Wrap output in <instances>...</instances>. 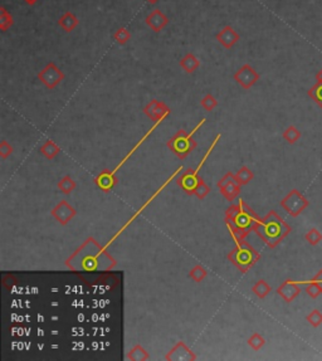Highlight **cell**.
<instances>
[{
	"label": "cell",
	"instance_id": "6da1fadb",
	"mask_svg": "<svg viewBox=\"0 0 322 361\" xmlns=\"http://www.w3.org/2000/svg\"><path fill=\"white\" fill-rule=\"evenodd\" d=\"M106 252L103 251L102 247L94 241L93 238L87 239L86 243L67 261V266L76 271H94V270H103L100 262H102L101 257L106 256Z\"/></svg>",
	"mask_w": 322,
	"mask_h": 361
},
{
	"label": "cell",
	"instance_id": "7a4b0ae2",
	"mask_svg": "<svg viewBox=\"0 0 322 361\" xmlns=\"http://www.w3.org/2000/svg\"><path fill=\"white\" fill-rule=\"evenodd\" d=\"M254 231L271 248H275L283 238L290 234L291 227L272 210L256 225Z\"/></svg>",
	"mask_w": 322,
	"mask_h": 361
},
{
	"label": "cell",
	"instance_id": "3957f363",
	"mask_svg": "<svg viewBox=\"0 0 322 361\" xmlns=\"http://www.w3.org/2000/svg\"><path fill=\"white\" fill-rule=\"evenodd\" d=\"M228 258L233 262L242 272H246L248 268H251L258 261L260 254L257 253L249 244L241 241L238 242V247L229 254Z\"/></svg>",
	"mask_w": 322,
	"mask_h": 361
},
{
	"label": "cell",
	"instance_id": "277c9868",
	"mask_svg": "<svg viewBox=\"0 0 322 361\" xmlns=\"http://www.w3.org/2000/svg\"><path fill=\"white\" fill-rule=\"evenodd\" d=\"M166 145L179 159H185L188 154L194 151L197 147V141L193 139L191 134H188L185 130H179Z\"/></svg>",
	"mask_w": 322,
	"mask_h": 361
},
{
	"label": "cell",
	"instance_id": "5b68a950",
	"mask_svg": "<svg viewBox=\"0 0 322 361\" xmlns=\"http://www.w3.org/2000/svg\"><path fill=\"white\" fill-rule=\"evenodd\" d=\"M281 205L288 214L292 217H297L309 207V200L299 190L294 189L283 198Z\"/></svg>",
	"mask_w": 322,
	"mask_h": 361
},
{
	"label": "cell",
	"instance_id": "8992f818",
	"mask_svg": "<svg viewBox=\"0 0 322 361\" xmlns=\"http://www.w3.org/2000/svg\"><path fill=\"white\" fill-rule=\"evenodd\" d=\"M66 74L58 68L54 62H48L44 68L38 73V79L47 87L48 89H54L62 81H64Z\"/></svg>",
	"mask_w": 322,
	"mask_h": 361
},
{
	"label": "cell",
	"instance_id": "52a82bcc",
	"mask_svg": "<svg viewBox=\"0 0 322 361\" xmlns=\"http://www.w3.org/2000/svg\"><path fill=\"white\" fill-rule=\"evenodd\" d=\"M260 73H258L251 64H248V63L242 65L241 68H239L238 71H236V73L233 74L234 81H236L242 88L246 89V91L251 89L257 82L260 81Z\"/></svg>",
	"mask_w": 322,
	"mask_h": 361
},
{
	"label": "cell",
	"instance_id": "ba28073f",
	"mask_svg": "<svg viewBox=\"0 0 322 361\" xmlns=\"http://www.w3.org/2000/svg\"><path fill=\"white\" fill-rule=\"evenodd\" d=\"M50 214L53 215L55 220H57L59 224L66 225L68 224V222H71V219H73L77 214V210L72 207L71 204H68L67 200H60L52 210H50Z\"/></svg>",
	"mask_w": 322,
	"mask_h": 361
},
{
	"label": "cell",
	"instance_id": "9c48e42d",
	"mask_svg": "<svg viewBox=\"0 0 322 361\" xmlns=\"http://www.w3.org/2000/svg\"><path fill=\"white\" fill-rule=\"evenodd\" d=\"M170 112V108L159 100H151L144 107V113L154 122H161Z\"/></svg>",
	"mask_w": 322,
	"mask_h": 361
},
{
	"label": "cell",
	"instance_id": "30bf717a",
	"mask_svg": "<svg viewBox=\"0 0 322 361\" xmlns=\"http://www.w3.org/2000/svg\"><path fill=\"white\" fill-rule=\"evenodd\" d=\"M215 39L225 49H232L241 40V35L232 25H224L217 34Z\"/></svg>",
	"mask_w": 322,
	"mask_h": 361
},
{
	"label": "cell",
	"instance_id": "8fae6325",
	"mask_svg": "<svg viewBox=\"0 0 322 361\" xmlns=\"http://www.w3.org/2000/svg\"><path fill=\"white\" fill-rule=\"evenodd\" d=\"M145 23L149 26L151 30H154L155 33H159V31L163 30L166 25L169 24V18L160 10V9H154L149 15L145 18Z\"/></svg>",
	"mask_w": 322,
	"mask_h": 361
},
{
	"label": "cell",
	"instance_id": "7c38bea8",
	"mask_svg": "<svg viewBox=\"0 0 322 361\" xmlns=\"http://www.w3.org/2000/svg\"><path fill=\"white\" fill-rule=\"evenodd\" d=\"M165 359L166 360H197V356L190 349H188V346L183 341H180L169 351Z\"/></svg>",
	"mask_w": 322,
	"mask_h": 361
},
{
	"label": "cell",
	"instance_id": "4fadbf2b",
	"mask_svg": "<svg viewBox=\"0 0 322 361\" xmlns=\"http://www.w3.org/2000/svg\"><path fill=\"white\" fill-rule=\"evenodd\" d=\"M300 292H301V288H300V286L291 280L285 281V282H283L277 290L278 295H280V296L282 297V299L285 300L287 304H290V302L294 301V300L299 296Z\"/></svg>",
	"mask_w": 322,
	"mask_h": 361
},
{
	"label": "cell",
	"instance_id": "5bb4252c",
	"mask_svg": "<svg viewBox=\"0 0 322 361\" xmlns=\"http://www.w3.org/2000/svg\"><path fill=\"white\" fill-rule=\"evenodd\" d=\"M198 183H199V176L195 174L194 170H188L183 176H181V178H179L178 180L179 185H180L188 194L194 193Z\"/></svg>",
	"mask_w": 322,
	"mask_h": 361
},
{
	"label": "cell",
	"instance_id": "9a60e30c",
	"mask_svg": "<svg viewBox=\"0 0 322 361\" xmlns=\"http://www.w3.org/2000/svg\"><path fill=\"white\" fill-rule=\"evenodd\" d=\"M96 184H97L98 188L103 191H110L113 186L117 184V178L115 176V174L111 173L108 170H103L100 175L96 179Z\"/></svg>",
	"mask_w": 322,
	"mask_h": 361
},
{
	"label": "cell",
	"instance_id": "2e32d148",
	"mask_svg": "<svg viewBox=\"0 0 322 361\" xmlns=\"http://www.w3.org/2000/svg\"><path fill=\"white\" fill-rule=\"evenodd\" d=\"M179 65L186 72V73H194L198 68L200 67V60L194 53H186L180 60H179Z\"/></svg>",
	"mask_w": 322,
	"mask_h": 361
},
{
	"label": "cell",
	"instance_id": "e0dca14e",
	"mask_svg": "<svg viewBox=\"0 0 322 361\" xmlns=\"http://www.w3.org/2000/svg\"><path fill=\"white\" fill-rule=\"evenodd\" d=\"M79 20L76 16V14L72 13V11H66L63 14L59 19H58V25L66 31V33H71L74 29L78 26Z\"/></svg>",
	"mask_w": 322,
	"mask_h": 361
},
{
	"label": "cell",
	"instance_id": "ac0fdd59",
	"mask_svg": "<svg viewBox=\"0 0 322 361\" xmlns=\"http://www.w3.org/2000/svg\"><path fill=\"white\" fill-rule=\"evenodd\" d=\"M39 151H40V154H42L43 156L47 157L48 160H52V159H54L58 154H59L60 149L54 141H52V140H48V141H45L44 144L40 146Z\"/></svg>",
	"mask_w": 322,
	"mask_h": 361
},
{
	"label": "cell",
	"instance_id": "d6986e66",
	"mask_svg": "<svg viewBox=\"0 0 322 361\" xmlns=\"http://www.w3.org/2000/svg\"><path fill=\"white\" fill-rule=\"evenodd\" d=\"M239 193H241V185H239L237 181L228 184L227 186H224V188L220 189V194H222L225 199L228 200V202H233L237 196H238Z\"/></svg>",
	"mask_w": 322,
	"mask_h": 361
},
{
	"label": "cell",
	"instance_id": "ffe728a7",
	"mask_svg": "<svg viewBox=\"0 0 322 361\" xmlns=\"http://www.w3.org/2000/svg\"><path fill=\"white\" fill-rule=\"evenodd\" d=\"M13 15L5 9V6H0V29L1 31H6L10 26H13Z\"/></svg>",
	"mask_w": 322,
	"mask_h": 361
},
{
	"label": "cell",
	"instance_id": "44dd1931",
	"mask_svg": "<svg viewBox=\"0 0 322 361\" xmlns=\"http://www.w3.org/2000/svg\"><path fill=\"white\" fill-rule=\"evenodd\" d=\"M253 178L254 174L252 173L251 169L247 168V166H242V168L239 169V171H237L236 174V180L241 186L247 185L249 181H252V179Z\"/></svg>",
	"mask_w": 322,
	"mask_h": 361
},
{
	"label": "cell",
	"instance_id": "7402d4cb",
	"mask_svg": "<svg viewBox=\"0 0 322 361\" xmlns=\"http://www.w3.org/2000/svg\"><path fill=\"white\" fill-rule=\"evenodd\" d=\"M113 39L116 40L118 45H126L131 40V33L125 26H121L113 33Z\"/></svg>",
	"mask_w": 322,
	"mask_h": 361
},
{
	"label": "cell",
	"instance_id": "603a6c76",
	"mask_svg": "<svg viewBox=\"0 0 322 361\" xmlns=\"http://www.w3.org/2000/svg\"><path fill=\"white\" fill-rule=\"evenodd\" d=\"M271 290H272L271 286L263 280L258 281V282L252 287V291H253L254 295H256L257 297H260V299H265V297H267L268 295H270Z\"/></svg>",
	"mask_w": 322,
	"mask_h": 361
},
{
	"label": "cell",
	"instance_id": "cb8c5ba5",
	"mask_svg": "<svg viewBox=\"0 0 322 361\" xmlns=\"http://www.w3.org/2000/svg\"><path fill=\"white\" fill-rule=\"evenodd\" d=\"M282 136L288 144H295V142L299 141L300 137H301V131L297 127H295V126H288V127L283 131Z\"/></svg>",
	"mask_w": 322,
	"mask_h": 361
},
{
	"label": "cell",
	"instance_id": "d4e9b609",
	"mask_svg": "<svg viewBox=\"0 0 322 361\" xmlns=\"http://www.w3.org/2000/svg\"><path fill=\"white\" fill-rule=\"evenodd\" d=\"M127 359H130V360H134V361L147 360V359H149V354H147V351L145 350L142 346L136 345L134 349L130 350V353H128V355H127Z\"/></svg>",
	"mask_w": 322,
	"mask_h": 361
},
{
	"label": "cell",
	"instance_id": "484cf974",
	"mask_svg": "<svg viewBox=\"0 0 322 361\" xmlns=\"http://www.w3.org/2000/svg\"><path fill=\"white\" fill-rule=\"evenodd\" d=\"M58 189L64 194L72 193V191L76 189V181H74L69 175L63 176V178L60 179L59 183H58Z\"/></svg>",
	"mask_w": 322,
	"mask_h": 361
},
{
	"label": "cell",
	"instance_id": "4316f807",
	"mask_svg": "<svg viewBox=\"0 0 322 361\" xmlns=\"http://www.w3.org/2000/svg\"><path fill=\"white\" fill-rule=\"evenodd\" d=\"M309 94L314 98L317 105L322 107V79H317L316 84L309 91Z\"/></svg>",
	"mask_w": 322,
	"mask_h": 361
},
{
	"label": "cell",
	"instance_id": "83f0119b",
	"mask_svg": "<svg viewBox=\"0 0 322 361\" xmlns=\"http://www.w3.org/2000/svg\"><path fill=\"white\" fill-rule=\"evenodd\" d=\"M189 276H190L191 280H194L195 282H202L208 276V271L205 270L204 267H202V266L197 265L191 268L190 272H189Z\"/></svg>",
	"mask_w": 322,
	"mask_h": 361
},
{
	"label": "cell",
	"instance_id": "f1b7e54d",
	"mask_svg": "<svg viewBox=\"0 0 322 361\" xmlns=\"http://www.w3.org/2000/svg\"><path fill=\"white\" fill-rule=\"evenodd\" d=\"M200 106L204 108L205 111H213L218 106V101L212 93H207L200 101Z\"/></svg>",
	"mask_w": 322,
	"mask_h": 361
},
{
	"label": "cell",
	"instance_id": "f546056e",
	"mask_svg": "<svg viewBox=\"0 0 322 361\" xmlns=\"http://www.w3.org/2000/svg\"><path fill=\"white\" fill-rule=\"evenodd\" d=\"M265 344L266 340L262 338V335H260L258 333H254L253 335L248 339V345L251 346L253 350H260L261 348H263Z\"/></svg>",
	"mask_w": 322,
	"mask_h": 361
},
{
	"label": "cell",
	"instance_id": "4dcf8cb0",
	"mask_svg": "<svg viewBox=\"0 0 322 361\" xmlns=\"http://www.w3.org/2000/svg\"><path fill=\"white\" fill-rule=\"evenodd\" d=\"M209 191H210L209 186H208L207 184H205V181L203 180L202 178H199V183H198L197 188H195L194 193H193V194H194V195L197 196L198 199H204L205 196H207L208 194H209Z\"/></svg>",
	"mask_w": 322,
	"mask_h": 361
},
{
	"label": "cell",
	"instance_id": "1f68e13d",
	"mask_svg": "<svg viewBox=\"0 0 322 361\" xmlns=\"http://www.w3.org/2000/svg\"><path fill=\"white\" fill-rule=\"evenodd\" d=\"M305 238H306V241L309 242L310 244H312V246H316V244H319L320 242L322 241V234L317 231L316 228H312L311 231L307 232V234L305 236Z\"/></svg>",
	"mask_w": 322,
	"mask_h": 361
},
{
	"label": "cell",
	"instance_id": "d6a6232c",
	"mask_svg": "<svg viewBox=\"0 0 322 361\" xmlns=\"http://www.w3.org/2000/svg\"><path fill=\"white\" fill-rule=\"evenodd\" d=\"M306 293L309 295L310 297H312V299H317V297H319L320 295L322 293V290H321V287H320L319 283H317L316 281L312 280V282H310L309 285H307Z\"/></svg>",
	"mask_w": 322,
	"mask_h": 361
},
{
	"label": "cell",
	"instance_id": "836d02e7",
	"mask_svg": "<svg viewBox=\"0 0 322 361\" xmlns=\"http://www.w3.org/2000/svg\"><path fill=\"white\" fill-rule=\"evenodd\" d=\"M306 320L314 327H319L320 325L322 324V314L319 311V310H314V311L306 317Z\"/></svg>",
	"mask_w": 322,
	"mask_h": 361
},
{
	"label": "cell",
	"instance_id": "e575fe53",
	"mask_svg": "<svg viewBox=\"0 0 322 361\" xmlns=\"http://www.w3.org/2000/svg\"><path fill=\"white\" fill-rule=\"evenodd\" d=\"M234 181H237V180H236V174L227 173L224 176H223L222 179H220L219 181H218L217 185H218V188L222 189V188H224V186L228 185V184L234 183Z\"/></svg>",
	"mask_w": 322,
	"mask_h": 361
},
{
	"label": "cell",
	"instance_id": "d590c367",
	"mask_svg": "<svg viewBox=\"0 0 322 361\" xmlns=\"http://www.w3.org/2000/svg\"><path fill=\"white\" fill-rule=\"evenodd\" d=\"M13 154V146L8 141H3L0 144V156L3 159H6L8 156Z\"/></svg>",
	"mask_w": 322,
	"mask_h": 361
},
{
	"label": "cell",
	"instance_id": "8d00e7d4",
	"mask_svg": "<svg viewBox=\"0 0 322 361\" xmlns=\"http://www.w3.org/2000/svg\"><path fill=\"white\" fill-rule=\"evenodd\" d=\"M314 281H316V282L319 283L320 287H321L322 290V270L320 271V272H317V275L314 277Z\"/></svg>",
	"mask_w": 322,
	"mask_h": 361
},
{
	"label": "cell",
	"instance_id": "74e56055",
	"mask_svg": "<svg viewBox=\"0 0 322 361\" xmlns=\"http://www.w3.org/2000/svg\"><path fill=\"white\" fill-rule=\"evenodd\" d=\"M146 1L150 4V5H155V4L159 3L160 0H146Z\"/></svg>",
	"mask_w": 322,
	"mask_h": 361
},
{
	"label": "cell",
	"instance_id": "f35d334b",
	"mask_svg": "<svg viewBox=\"0 0 322 361\" xmlns=\"http://www.w3.org/2000/svg\"><path fill=\"white\" fill-rule=\"evenodd\" d=\"M25 1H26V4H28V5H34V4L37 3L38 0H25Z\"/></svg>",
	"mask_w": 322,
	"mask_h": 361
},
{
	"label": "cell",
	"instance_id": "ab89813d",
	"mask_svg": "<svg viewBox=\"0 0 322 361\" xmlns=\"http://www.w3.org/2000/svg\"><path fill=\"white\" fill-rule=\"evenodd\" d=\"M317 79H322V71L317 74Z\"/></svg>",
	"mask_w": 322,
	"mask_h": 361
}]
</instances>
